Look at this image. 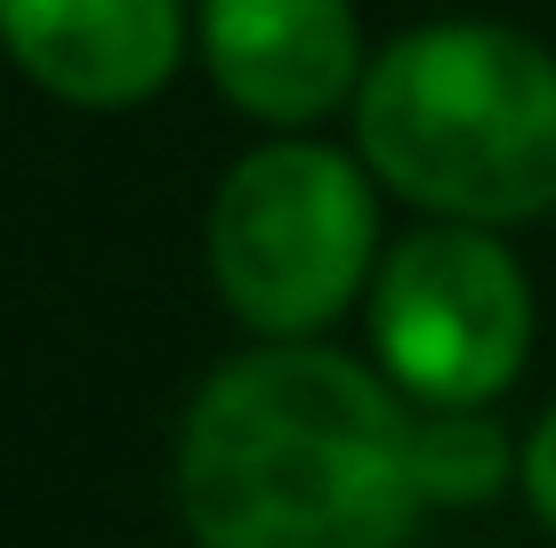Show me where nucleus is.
I'll list each match as a JSON object with an SVG mask.
<instances>
[{
    "instance_id": "obj_1",
    "label": "nucleus",
    "mask_w": 556,
    "mask_h": 548,
    "mask_svg": "<svg viewBox=\"0 0 556 548\" xmlns=\"http://www.w3.org/2000/svg\"><path fill=\"white\" fill-rule=\"evenodd\" d=\"M412 395L315 339L218 364L178 428L194 548H404L419 524Z\"/></svg>"
},
{
    "instance_id": "obj_2",
    "label": "nucleus",
    "mask_w": 556,
    "mask_h": 548,
    "mask_svg": "<svg viewBox=\"0 0 556 548\" xmlns=\"http://www.w3.org/2000/svg\"><path fill=\"white\" fill-rule=\"evenodd\" d=\"M355 145L428 218L525 226L556 211V56L516 25L444 16L371 56Z\"/></svg>"
},
{
    "instance_id": "obj_3",
    "label": "nucleus",
    "mask_w": 556,
    "mask_h": 548,
    "mask_svg": "<svg viewBox=\"0 0 556 548\" xmlns=\"http://www.w3.org/2000/svg\"><path fill=\"white\" fill-rule=\"evenodd\" d=\"M210 282L226 315L258 339H315L371 291L379 202L371 178L315 138H275L242 154L210 194Z\"/></svg>"
},
{
    "instance_id": "obj_4",
    "label": "nucleus",
    "mask_w": 556,
    "mask_h": 548,
    "mask_svg": "<svg viewBox=\"0 0 556 548\" xmlns=\"http://www.w3.org/2000/svg\"><path fill=\"white\" fill-rule=\"evenodd\" d=\"M371 355L412 404H492L532 355V282L501 226L428 218L371 275Z\"/></svg>"
},
{
    "instance_id": "obj_5",
    "label": "nucleus",
    "mask_w": 556,
    "mask_h": 548,
    "mask_svg": "<svg viewBox=\"0 0 556 548\" xmlns=\"http://www.w3.org/2000/svg\"><path fill=\"white\" fill-rule=\"evenodd\" d=\"M194 41L226 105L266 129H306L339 113L371 73L355 0H202Z\"/></svg>"
},
{
    "instance_id": "obj_6",
    "label": "nucleus",
    "mask_w": 556,
    "mask_h": 548,
    "mask_svg": "<svg viewBox=\"0 0 556 548\" xmlns=\"http://www.w3.org/2000/svg\"><path fill=\"white\" fill-rule=\"evenodd\" d=\"M0 49L56 105L129 113L178 73V0H0Z\"/></svg>"
},
{
    "instance_id": "obj_7",
    "label": "nucleus",
    "mask_w": 556,
    "mask_h": 548,
    "mask_svg": "<svg viewBox=\"0 0 556 548\" xmlns=\"http://www.w3.org/2000/svg\"><path fill=\"white\" fill-rule=\"evenodd\" d=\"M412 460H419V500L428 508H484L501 500L525 468V444L484 404H412Z\"/></svg>"
},
{
    "instance_id": "obj_8",
    "label": "nucleus",
    "mask_w": 556,
    "mask_h": 548,
    "mask_svg": "<svg viewBox=\"0 0 556 548\" xmlns=\"http://www.w3.org/2000/svg\"><path fill=\"white\" fill-rule=\"evenodd\" d=\"M516 493H525V508L556 533V404L525 428V468H516Z\"/></svg>"
}]
</instances>
